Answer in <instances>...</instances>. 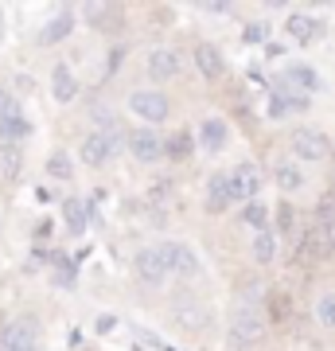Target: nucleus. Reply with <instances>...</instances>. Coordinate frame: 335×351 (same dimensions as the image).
I'll return each instance as SVG.
<instances>
[{"label":"nucleus","instance_id":"1","mask_svg":"<svg viewBox=\"0 0 335 351\" xmlns=\"http://www.w3.org/2000/svg\"><path fill=\"white\" fill-rule=\"evenodd\" d=\"M261 339V313L258 308H238L230 316V343L234 348H253Z\"/></svg>","mask_w":335,"mask_h":351},{"label":"nucleus","instance_id":"2","mask_svg":"<svg viewBox=\"0 0 335 351\" xmlns=\"http://www.w3.org/2000/svg\"><path fill=\"white\" fill-rule=\"evenodd\" d=\"M129 110L137 113L140 121H164L168 117V98H164L160 90H137L129 98Z\"/></svg>","mask_w":335,"mask_h":351},{"label":"nucleus","instance_id":"3","mask_svg":"<svg viewBox=\"0 0 335 351\" xmlns=\"http://www.w3.org/2000/svg\"><path fill=\"white\" fill-rule=\"evenodd\" d=\"M0 351H36V324L32 320H12L0 328Z\"/></svg>","mask_w":335,"mask_h":351},{"label":"nucleus","instance_id":"4","mask_svg":"<svg viewBox=\"0 0 335 351\" xmlns=\"http://www.w3.org/2000/svg\"><path fill=\"white\" fill-rule=\"evenodd\" d=\"M293 152H297L300 160H323V156L332 152V145H327V137L316 133V129H297V133H293Z\"/></svg>","mask_w":335,"mask_h":351},{"label":"nucleus","instance_id":"5","mask_svg":"<svg viewBox=\"0 0 335 351\" xmlns=\"http://www.w3.org/2000/svg\"><path fill=\"white\" fill-rule=\"evenodd\" d=\"M160 258L164 265H168V274H199V258L191 254V246H184V242H168V246H160Z\"/></svg>","mask_w":335,"mask_h":351},{"label":"nucleus","instance_id":"6","mask_svg":"<svg viewBox=\"0 0 335 351\" xmlns=\"http://www.w3.org/2000/svg\"><path fill=\"white\" fill-rule=\"evenodd\" d=\"M133 269H137V277L145 281V285H160L164 277H168V265H164V258H160V246L140 250L137 262H133Z\"/></svg>","mask_w":335,"mask_h":351},{"label":"nucleus","instance_id":"7","mask_svg":"<svg viewBox=\"0 0 335 351\" xmlns=\"http://www.w3.org/2000/svg\"><path fill=\"white\" fill-rule=\"evenodd\" d=\"M129 149H133V156H137L140 164H156L164 156V141L152 133V129H137L133 137H129Z\"/></svg>","mask_w":335,"mask_h":351},{"label":"nucleus","instance_id":"8","mask_svg":"<svg viewBox=\"0 0 335 351\" xmlns=\"http://www.w3.org/2000/svg\"><path fill=\"white\" fill-rule=\"evenodd\" d=\"M230 184H234V199L253 203V195L261 191V172L253 168V164H238L234 176H230Z\"/></svg>","mask_w":335,"mask_h":351},{"label":"nucleus","instance_id":"9","mask_svg":"<svg viewBox=\"0 0 335 351\" xmlns=\"http://www.w3.org/2000/svg\"><path fill=\"white\" fill-rule=\"evenodd\" d=\"M113 149H117V141H113L110 133H90V137L82 141V160H86L90 168H98V164H106L113 156Z\"/></svg>","mask_w":335,"mask_h":351},{"label":"nucleus","instance_id":"10","mask_svg":"<svg viewBox=\"0 0 335 351\" xmlns=\"http://www.w3.org/2000/svg\"><path fill=\"white\" fill-rule=\"evenodd\" d=\"M149 75L160 78V82H168V78L179 75V55H175L172 47H156L149 55Z\"/></svg>","mask_w":335,"mask_h":351},{"label":"nucleus","instance_id":"11","mask_svg":"<svg viewBox=\"0 0 335 351\" xmlns=\"http://www.w3.org/2000/svg\"><path fill=\"white\" fill-rule=\"evenodd\" d=\"M285 27H288V36L297 39V43H316V39L323 36V24L312 20V16H304V12H293Z\"/></svg>","mask_w":335,"mask_h":351},{"label":"nucleus","instance_id":"12","mask_svg":"<svg viewBox=\"0 0 335 351\" xmlns=\"http://www.w3.org/2000/svg\"><path fill=\"white\" fill-rule=\"evenodd\" d=\"M195 66H199V75L203 78H223V71H226L219 47H211V43H199L195 47Z\"/></svg>","mask_w":335,"mask_h":351},{"label":"nucleus","instance_id":"13","mask_svg":"<svg viewBox=\"0 0 335 351\" xmlns=\"http://www.w3.org/2000/svg\"><path fill=\"white\" fill-rule=\"evenodd\" d=\"M285 86H293V90H300V94H316V90H323V82H320V75L312 71V66H288L285 71Z\"/></svg>","mask_w":335,"mask_h":351},{"label":"nucleus","instance_id":"14","mask_svg":"<svg viewBox=\"0 0 335 351\" xmlns=\"http://www.w3.org/2000/svg\"><path fill=\"white\" fill-rule=\"evenodd\" d=\"M207 203H211L214 211H223L234 203V184H230V176H211V184H207Z\"/></svg>","mask_w":335,"mask_h":351},{"label":"nucleus","instance_id":"15","mask_svg":"<svg viewBox=\"0 0 335 351\" xmlns=\"http://www.w3.org/2000/svg\"><path fill=\"white\" fill-rule=\"evenodd\" d=\"M51 90H55V98L59 101H75V94H78V82H75V75H71V66H55L51 71Z\"/></svg>","mask_w":335,"mask_h":351},{"label":"nucleus","instance_id":"16","mask_svg":"<svg viewBox=\"0 0 335 351\" xmlns=\"http://www.w3.org/2000/svg\"><path fill=\"white\" fill-rule=\"evenodd\" d=\"M199 141H203L211 152H219V149L226 145V121H219V117H207V121L199 125Z\"/></svg>","mask_w":335,"mask_h":351},{"label":"nucleus","instance_id":"17","mask_svg":"<svg viewBox=\"0 0 335 351\" xmlns=\"http://www.w3.org/2000/svg\"><path fill=\"white\" fill-rule=\"evenodd\" d=\"M293 110H308V98H293L288 90H273V106H269V113L281 117V113H293Z\"/></svg>","mask_w":335,"mask_h":351},{"label":"nucleus","instance_id":"18","mask_svg":"<svg viewBox=\"0 0 335 351\" xmlns=\"http://www.w3.org/2000/svg\"><path fill=\"white\" fill-rule=\"evenodd\" d=\"M273 180H277V188H285V191H297V188H304V172H300L297 164H277Z\"/></svg>","mask_w":335,"mask_h":351},{"label":"nucleus","instance_id":"19","mask_svg":"<svg viewBox=\"0 0 335 351\" xmlns=\"http://www.w3.org/2000/svg\"><path fill=\"white\" fill-rule=\"evenodd\" d=\"M71 27H75V20H71L66 12H62V16H55V20L47 24V32L39 36V43H59V39H66V36H71Z\"/></svg>","mask_w":335,"mask_h":351},{"label":"nucleus","instance_id":"20","mask_svg":"<svg viewBox=\"0 0 335 351\" xmlns=\"http://www.w3.org/2000/svg\"><path fill=\"white\" fill-rule=\"evenodd\" d=\"M62 215H66V226H71L75 234H82V230H86V203H82V199H66Z\"/></svg>","mask_w":335,"mask_h":351},{"label":"nucleus","instance_id":"21","mask_svg":"<svg viewBox=\"0 0 335 351\" xmlns=\"http://www.w3.org/2000/svg\"><path fill=\"white\" fill-rule=\"evenodd\" d=\"M164 152H168L172 160H187V156H191V133H172L168 145H164Z\"/></svg>","mask_w":335,"mask_h":351},{"label":"nucleus","instance_id":"22","mask_svg":"<svg viewBox=\"0 0 335 351\" xmlns=\"http://www.w3.org/2000/svg\"><path fill=\"white\" fill-rule=\"evenodd\" d=\"M273 254H277L273 234H269V230H258V239H253V258H258V262H273Z\"/></svg>","mask_w":335,"mask_h":351},{"label":"nucleus","instance_id":"23","mask_svg":"<svg viewBox=\"0 0 335 351\" xmlns=\"http://www.w3.org/2000/svg\"><path fill=\"white\" fill-rule=\"evenodd\" d=\"M242 223L253 226V230H265V207H261V203H246V211H242Z\"/></svg>","mask_w":335,"mask_h":351},{"label":"nucleus","instance_id":"24","mask_svg":"<svg viewBox=\"0 0 335 351\" xmlns=\"http://www.w3.org/2000/svg\"><path fill=\"white\" fill-rule=\"evenodd\" d=\"M316 320H320L323 328H335V297H320V304H316Z\"/></svg>","mask_w":335,"mask_h":351},{"label":"nucleus","instance_id":"25","mask_svg":"<svg viewBox=\"0 0 335 351\" xmlns=\"http://www.w3.org/2000/svg\"><path fill=\"white\" fill-rule=\"evenodd\" d=\"M86 16L101 27V32H106V24H110V20H117V8H106V4H90Z\"/></svg>","mask_w":335,"mask_h":351},{"label":"nucleus","instance_id":"26","mask_svg":"<svg viewBox=\"0 0 335 351\" xmlns=\"http://www.w3.org/2000/svg\"><path fill=\"white\" fill-rule=\"evenodd\" d=\"M24 133H27V121H24V117L0 121V137H4V141H16V137H24Z\"/></svg>","mask_w":335,"mask_h":351},{"label":"nucleus","instance_id":"27","mask_svg":"<svg viewBox=\"0 0 335 351\" xmlns=\"http://www.w3.org/2000/svg\"><path fill=\"white\" fill-rule=\"evenodd\" d=\"M12 117H20V101L8 90H0V121H12Z\"/></svg>","mask_w":335,"mask_h":351},{"label":"nucleus","instance_id":"28","mask_svg":"<svg viewBox=\"0 0 335 351\" xmlns=\"http://www.w3.org/2000/svg\"><path fill=\"white\" fill-rule=\"evenodd\" d=\"M47 172H51V176H59V180H66V176L75 172V168H71V160H66L62 152H55V156L47 160Z\"/></svg>","mask_w":335,"mask_h":351},{"label":"nucleus","instance_id":"29","mask_svg":"<svg viewBox=\"0 0 335 351\" xmlns=\"http://www.w3.org/2000/svg\"><path fill=\"white\" fill-rule=\"evenodd\" d=\"M269 316H273V320H285L288 316V297L285 293H273V297H269Z\"/></svg>","mask_w":335,"mask_h":351},{"label":"nucleus","instance_id":"30","mask_svg":"<svg viewBox=\"0 0 335 351\" xmlns=\"http://www.w3.org/2000/svg\"><path fill=\"white\" fill-rule=\"evenodd\" d=\"M293 223H297V211H293L288 203H281V207H277V226H281L285 234H293Z\"/></svg>","mask_w":335,"mask_h":351},{"label":"nucleus","instance_id":"31","mask_svg":"<svg viewBox=\"0 0 335 351\" xmlns=\"http://www.w3.org/2000/svg\"><path fill=\"white\" fill-rule=\"evenodd\" d=\"M265 39H269L265 24H246V43H265Z\"/></svg>","mask_w":335,"mask_h":351}]
</instances>
